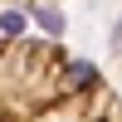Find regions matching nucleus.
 I'll return each instance as SVG.
<instances>
[{
	"label": "nucleus",
	"instance_id": "f03ea898",
	"mask_svg": "<svg viewBox=\"0 0 122 122\" xmlns=\"http://www.w3.org/2000/svg\"><path fill=\"white\" fill-rule=\"evenodd\" d=\"M34 5H44V0H34Z\"/></svg>",
	"mask_w": 122,
	"mask_h": 122
},
{
	"label": "nucleus",
	"instance_id": "f257e3e1",
	"mask_svg": "<svg viewBox=\"0 0 122 122\" xmlns=\"http://www.w3.org/2000/svg\"><path fill=\"white\" fill-rule=\"evenodd\" d=\"M0 122H122L117 88L59 39H0Z\"/></svg>",
	"mask_w": 122,
	"mask_h": 122
}]
</instances>
